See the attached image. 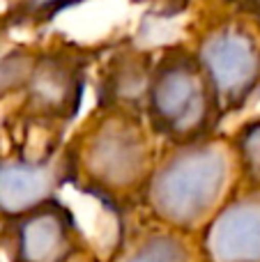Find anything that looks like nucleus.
I'll use <instances>...</instances> for the list:
<instances>
[{"label": "nucleus", "instance_id": "nucleus-6", "mask_svg": "<svg viewBox=\"0 0 260 262\" xmlns=\"http://www.w3.org/2000/svg\"><path fill=\"white\" fill-rule=\"evenodd\" d=\"M0 253L5 262H83L92 258L76 214L60 198L46 200L18 216L0 219Z\"/></svg>", "mask_w": 260, "mask_h": 262}, {"label": "nucleus", "instance_id": "nucleus-8", "mask_svg": "<svg viewBox=\"0 0 260 262\" xmlns=\"http://www.w3.org/2000/svg\"><path fill=\"white\" fill-rule=\"evenodd\" d=\"M157 51L138 49L134 39L111 44L99 55V69L95 81V108H113L143 115L150 74Z\"/></svg>", "mask_w": 260, "mask_h": 262}, {"label": "nucleus", "instance_id": "nucleus-14", "mask_svg": "<svg viewBox=\"0 0 260 262\" xmlns=\"http://www.w3.org/2000/svg\"><path fill=\"white\" fill-rule=\"evenodd\" d=\"M136 5H145L150 9L152 16L159 18H173L180 16L182 12H187V7L191 5V0H132Z\"/></svg>", "mask_w": 260, "mask_h": 262}, {"label": "nucleus", "instance_id": "nucleus-2", "mask_svg": "<svg viewBox=\"0 0 260 262\" xmlns=\"http://www.w3.org/2000/svg\"><path fill=\"white\" fill-rule=\"evenodd\" d=\"M237 189V157L221 131L189 145H159L141 214L159 226L201 235Z\"/></svg>", "mask_w": 260, "mask_h": 262}, {"label": "nucleus", "instance_id": "nucleus-11", "mask_svg": "<svg viewBox=\"0 0 260 262\" xmlns=\"http://www.w3.org/2000/svg\"><path fill=\"white\" fill-rule=\"evenodd\" d=\"M7 32V23L0 16V104L21 90L37 53V44H9Z\"/></svg>", "mask_w": 260, "mask_h": 262}, {"label": "nucleus", "instance_id": "nucleus-9", "mask_svg": "<svg viewBox=\"0 0 260 262\" xmlns=\"http://www.w3.org/2000/svg\"><path fill=\"white\" fill-rule=\"evenodd\" d=\"M207 262H260V189L240 186L201 230Z\"/></svg>", "mask_w": 260, "mask_h": 262}, {"label": "nucleus", "instance_id": "nucleus-5", "mask_svg": "<svg viewBox=\"0 0 260 262\" xmlns=\"http://www.w3.org/2000/svg\"><path fill=\"white\" fill-rule=\"evenodd\" d=\"M143 120L159 145H189L219 134L224 115L187 41L157 53Z\"/></svg>", "mask_w": 260, "mask_h": 262}, {"label": "nucleus", "instance_id": "nucleus-13", "mask_svg": "<svg viewBox=\"0 0 260 262\" xmlns=\"http://www.w3.org/2000/svg\"><path fill=\"white\" fill-rule=\"evenodd\" d=\"M240 166V186L260 189V115L247 120L228 136Z\"/></svg>", "mask_w": 260, "mask_h": 262}, {"label": "nucleus", "instance_id": "nucleus-1", "mask_svg": "<svg viewBox=\"0 0 260 262\" xmlns=\"http://www.w3.org/2000/svg\"><path fill=\"white\" fill-rule=\"evenodd\" d=\"M64 147L72 163L69 184L113 214L118 228L143 216V193L159 154L143 115L92 108Z\"/></svg>", "mask_w": 260, "mask_h": 262}, {"label": "nucleus", "instance_id": "nucleus-3", "mask_svg": "<svg viewBox=\"0 0 260 262\" xmlns=\"http://www.w3.org/2000/svg\"><path fill=\"white\" fill-rule=\"evenodd\" d=\"M104 49L81 46L67 37L37 44L26 83L14 97L18 101L5 118L12 152L41 159L64 145V131L76 120L92 64Z\"/></svg>", "mask_w": 260, "mask_h": 262}, {"label": "nucleus", "instance_id": "nucleus-15", "mask_svg": "<svg viewBox=\"0 0 260 262\" xmlns=\"http://www.w3.org/2000/svg\"><path fill=\"white\" fill-rule=\"evenodd\" d=\"M216 3H221L224 7L233 9V12H237V14H242V16L260 21V0H216Z\"/></svg>", "mask_w": 260, "mask_h": 262}, {"label": "nucleus", "instance_id": "nucleus-10", "mask_svg": "<svg viewBox=\"0 0 260 262\" xmlns=\"http://www.w3.org/2000/svg\"><path fill=\"white\" fill-rule=\"evenodd\" d=\"M104 262H207L201 235H189L136 219L118 228V239Z\"/></svg>", "mask_w": 260, "mask_h": 262}, {"label": "nucleus", "instance_id": "nucleus-7", "mask_svg": "<svg viewBox=\"0 0 260 262\" xmlns=\"http://www.w3.org/2000/svg\"><path fill=\"white\" fill-rule=\"evenodd\" d=\"M72 182L67 147L51 157L32 159L0 152V219L18 216L46 200L58 198L60 189Z\"/></svg>", "mask_w": 260, "mask_h": 262}, {"label": "nucleus", "instance_id": "nucleus-12", "mask_svg": "<svg viewBox=\"0 0 260 262\" xmlns=\"http://www.w3.org/2000/svg\"><path fill=\"white\" fill-rule=\"evenodd\" d=\"M83 3L85 0H9L5 14L0 16L9 30H41L64 9Z\"/></svg>", "mask_w": 260, "mask_h": 262}, {"label": "nucleus", "instance_id": "nucleus-4", "mask_svg": "<svg viewBox=\"0 0 260 262\" xmlns=\"http://www.w3.org/2000/svg\"><path fill=\"white\" fill-rule=\"evenodd\" d=\"M191 46L224 120L260 95V21L216 0H203L191 21Z\"/></svg>", "mask_w": 260, "mask_h": 262}]
</instances>
